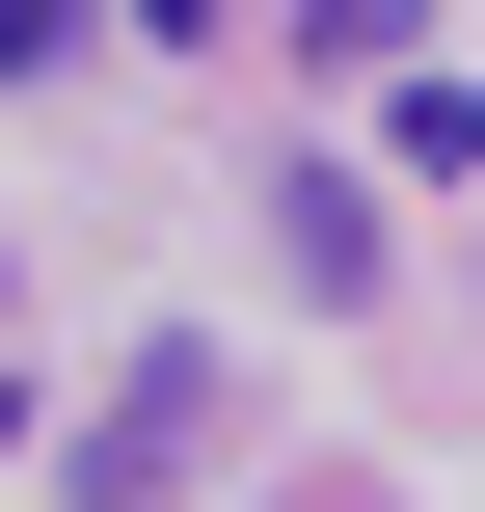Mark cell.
Returning a JSON list of instances; mask_svg holds the SVG:
<instances>
[{
  "mask_svg": "<svg viewBox=\"0 0 485 512\" xmlns=\"http://www.w3.org/2000/svg\"><path fill=\"white\" fill-rule=\"evenodd\" d=\"M216 432H243V351H216V324H162V351H135V378L81 405V459H54V512H162L189 459H216Z\"/></svg>",
  "mask_w": 485,
  "mask_h": 512,
  "instance_id": "obj_1",
  "label": "cell"
},
{
  "mask_svg": "<svg viewBox=\"0 0 485 512\" xmlns=\"http://www.w3.org/2000/svg\"><path fill=\"white\" fill-rule=\"evenodd\" d=\"M405 162H432V189H485V81H405Z\"/></svg>",
  "mask_w": 485,
  "mask_h": 512,
  "instance_id": "obj_3",
  "label": "cell"
},
{
  "mask_svg": "<svg viewBox=\"0 0 485 512\" xmlns=\"http://www.w3.org/2000/svg\"><path fill=\"white\" fill-rule=\"evenodd\" d=\"M270 270H297V297H378V189H351V162H270Z\"/></svg>",
  "mask_w": 485,
  "mask_h": 512,
  "instance_id": "obj_2",
  "label": "cell"
},
{
  "mask_svg": "<svg viewBox=\"0 0 485 512\" xmlns=\"http://www.w3.org/2000/svg\"><path fill=\"white\" fill-rule=\"evenodd\" d=\"M81 27H108V0H0V81H54V54H81Z\"/></svg>",
  "mask_w": 485,
  "mask_h": 512,
  "instance_id": "obj_4",
  "label": "cell"
}]
</instances>
